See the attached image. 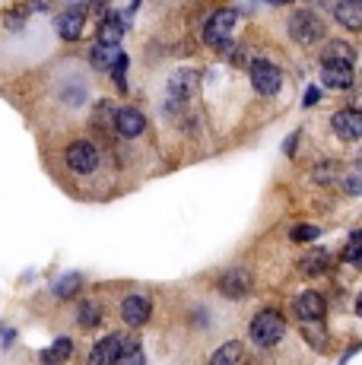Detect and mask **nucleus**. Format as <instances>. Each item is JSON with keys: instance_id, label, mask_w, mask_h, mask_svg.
<instances>
[{"instance_id": "f257e3e1", "label": "nucleus", "mask_w": 362, "mask_h": 365, "mask_svg": "<svg viewBox=\"0 0 362 365\" xmlns=\"http://www.w3.org/2000/svg\"><path fill=\"white\" fill-rule=\"evenodd\" d=\"M251 340L257 343V346H273V343L283 340V334H286V321H283V314L273 312V308H264V312H257L255 318H251Z\"/></svg>"}, {"instance_id": "f03ea898", "label": "nucleus", "mask_w": 362, "mask_h": 365, "mask_svg": "<svg viewBox=\"0 0 362 365\" xmlns=\"http://www.w3.org/2000/svg\"><path fill=\"white\" fill-rule=\"evenodd\" d=\"M289 35L299 45H315V42L325 38V23H321V16L309 13V10H299V13L289 16Z\"/></svg>"}, {"instance_id": "7ed1b4c3", "label": "nucleus", "mask_w": 362, "mask_h": 365, "mask_svg": "<svg viewBox=\"0 0 362 365\" xmlns=\"http://www.w3.org/2000/svg\"><path fill=\"white\" fill-rule=\"evenodd\" d=\"M279 83H283V74H279L277 64H270V60H255L251 64V86L261 96H277Z\"/></svg>"}, {"instance_id": "20e7f679", "label": "nucleus", "mask_w": 362, "mask_h": 365, "mask_svg": "<svg viewBox=\"0 0 362 365\" xmlns=\"http://www.w3.org/2000/svg\"><path fill=\"white\" fill-rule=\"evenodd\" d=\"M235 23H239V13H235V10H219V13H213L207 29H204L207 45H223V42H229Z\"/></svg>"}, {"instance_id": "39448f33", "label": "nucleus", "mask_w": 362, "mask_h": 365, "mask_svg": "<svg viewBox=\"0 0 362 365\" xmlns=\"http://www.w3.org/2000/svg\"><path fill=\"white\" fill-rule=\"evenodd\" d=\"M64 159H67V169L76 171V175H89V171H96V165H98L96 149H92V143H86V140L70 143Z\"/></svg>"}, {"instance_id": "423d86ee", "label": "nucleus", "mask_w": 362, "mask_h": 365, "mask_svg": "<svg viewBox=\"0 0 362 365\" xmlns=\"http://www.w3.org/2000/svg\"><path fill=\"white\" fill-rule=\"evenodd\" d=\"M293 312H295V318L305 321V324H318V321L325 318V312H327L325 296H321V292H311V289L299 292L295 302H293Z\"/></svg>"}, {"instance_id": "0eeeda50", "label": "nucleus", "mask_w": 362, "mask_h": 365, "mask_svg": "<svg viewBox=\"0 0 362 365\" xmlns=\"http://www.w3.org/2000/svg\"><path fill=\"white\" fill-rule=\"evenodd\" d=\"M150 312H153V302L144 292H134V296H128L121 302V318H124V324H130V328H144L146 321H150Z\"/></svg>"}, {"instance_id": "6e6552de", "label": "nucleus", "mask_w": 362, "mask_h": 365, "mask_svg": "<svg viewBox=\"0 0 362 365\" xmlns=\"http://www.w3.org/2000/svg\"><path fill=\"white\" fill-rule=\"evenodd\" d=\"M124 353V337L118 334H108L105 340H98L89 353V365H114Z\"/></svg>"}, {"instance_id": "1a4fd4ad", "label": "nucleus", "mask_w": 362, "mask_h": 365, "mask_svg": "<svg viewBox=\"0 0 362 365\" xmlns=\"http://www.w3.org/2000/svg\"><path fill=\"white\" fill-rule=\"evenodd\" d=\"M219 292L226 298H245L251 292V276H248V270H241V267H235V270H226V273L219 276Z\"/></svg>"}, {"instance_id": "9d476101", "label": "nucleus", "mask_w": 362, "mask_h": 365, "mask_svg": "<svg viewBox=\"0 0 362 365\" xmlns=\"http://www.w3.org/2000/svg\"><path fill=\"white\" fill-rule=\"evenodd\" d=\"M334 134L343 137V140H359L362 137V112H353V108H343L331 118Z\"/></svg>"}, {"instance_id": "9b49d317", "label": "nucleus", "mask_w": 362, "mask_h": 365, "mask_svg": "<svg viewBox=\"0 0 362 365\" xmlns=\"http://www.w3.org/2000/svg\"><path fill=\"white\" fill-rule=\"evenodd\" d=\"M114 127H118V134L121 137H140L144 134V127H146V118L137 108H118L114 112Z\"/></svg>"}, {"instance_id": "f8f14e48", "label": "nucleus", "mask_w": 362, "mask_h": 365, "mask_svg": "<svg viewBox=\"0 0 362 365\" xmlns=\"http://www.w3.org/2000/svg\"><path fill=\"white\" fill-rule=\"evenodd\" d=\"M83 23H86L83 7H70L67 13L58 16V35L64 38V42H74V38H80V32H83Z\"/></svg>"}, {"instance_id": "ddd939ff", "label": "nucleus", "mask_w": 362, "mask_h": 365, "mask_svg": "<svg viewBox=\"0 0 362 365\" xmlns=\"http://www.w3.org/2000/svg\"><path fill=\"white\" fill-rule=\"evenodd\" d=\"M321 80H325V86H334V90H347V86H353V64L331 60V64L321 67Z\"/></svg>"}, {"instance_id": "4468645a", "label": "nucleus", "mask_w": 362, "mask_h": 365, "mask_svg": "<svg viewBox=\"0 0 362 365\" xmlns=\"http://www.w3.org/2000/svg\"><path fill=\"white\" fill-rule=\"evenodd\" d=\"M128 26L130 23L124 19V13H108L102 19V26H98V45H118Z\"/></svg>"}, {"instance_id": "2eb2a0df", "label": "nucleus", "mask_w": 362, "mask_h": 365, "mask_svg": "<svg viewBox=\"0 0 362 365\" xmlns=\"http://www.w3.org/2000/svg\"><path fill=\"white\" fill-rule=\"evenodd\" d=\"M89 60H92V67L96 70H114L121 60H124V54H121L118 45H96L89 54Z\"/></svg>"}, {"instance_id": "dca6fc26", "label": "nucleus", "mask_w": 362, "mask_h": 365, "mask_svg": "<svg viewBox=\"0 0 362 365\" xmlns=\"http://www.w3.org/2000/svg\"><path fill=\"white\" fill-rule=\"evenodd\" d=\"M334 16L347 29H362V3H356V0H340L337 7H334Z\"/></svg>"}, {"instance_id": "f3484780", "label": "nucleus", "mask_w": 362, "mask_h": 365, "mask_svg": "<svg viewBox=\"0 0 362 365\" xmlns=\"http://www.w3.org/2000/svg\"><path fill=\"white\" fill-rule=\"evenodd\" d=\"M299 270H302V273H309V276L325 273V270H327V251H325V248H311V251L299 261Z\"/></svg>"}, {"instance_id": "a211bd4d", "label": "nucleus", "mask_w": 362, "mask_h": 365, "mask_svg": "<svg viewBox=\"0 0 362 365\" xmlns=\"http://www.w3.org/2000/svg\"><path fill=\"white\" fill-rule=\"evenodd\" d=\"M241 359V343L239 340H229L223 343L216 353L210 356V365H235Z\"/></svg>"}, {"instance_id": "6ab92c4d", "label": "nucleus", "mask_w": 362, "mask_h": 365, "mask_svg": "<svg viewBox=\"0 0 362 365\" xmlns=\"http://www.w3.org/2000/svg\"><path fill=\"white\" fill-rule=\"evenodd\" d=\"M70 353H74V343H70L67 337H60V340L54 343L51 350H45V353H42V362H45V365H60L64 359L70 356Z\"/></svg>"}, {"instance_id": "aec40b11", "label": "nucleus", "mask_w": 362, "mask_h": 365, "mask_svg": "<svg viewBox=\"0 0 362 365\" xmlns=\"http://www.w3.org/2000/svg\"><path fill=\"white\" fill-rule=\"evenodd\" d=\"M197 83H200V76H197L194 70H181L172 80V92L175 96H191V92L197 90Z\"/></svg>"}, {"instance_id": "412c9836", "label": "nucleus", "mask_w": 362, "mask_h": 365, "mask_svg": "<svg viewBox=\"0 0 362 365\" xmlns=\"http://www.w3.org/2000/svg\"><path fill=\"white\" fill-rule=\"evenodd\" d=\"M356 51L350 45H343V42H334V45L325 48V64H331V60H340V64H353Z\"/></svg>"}, {"instance_id": "4be33fe9", "label": "nucleus", "mask_w": 362, "mask_h": 365, "mask_svg": "<svg viewBox=\"0 0 362 365\" xmlns=\"http://www.w3.org/2000/svg\"><path fill=\"white\" fill-rule=\"evenodd\" d=\"M76 289H80V273H67V276H60L58 283H54V296L58 298H70Z\"/></svg>"}, {"instance_id": "5701e85b", "label": "nucleus", "mask_w": 362, "mask_h": 365, "mask_svg": "<svg viewBox=\"0 0 362 365\" xmlns=\"http://www.w3.org/2000/svg\"><path fill=\"white\" fill-rule=\"evenodd\" d=\"M359 254H362V232L356 229L353 235H350V241H347V248H343V261H350V264H356L359 261Z\"/></svg>"}, {"instance_id": "b1692460", "label": "nucleus", "mask_w": 362, "mask_h": 365, "mask_svg": "<svg viewBox=\"0 0 362 365\" xmlns=\"http://www.w3.org/2000/svg\"><path fill=\"white\" fill-rule=\"evenodd\" d=\"M114 365H144V353L137 350V343H124V353Z\"/></svg>"}, {"instance_id": "393cba45", "label": "nucleus", "mask_w": 362, "mask_h": 365, "mask_svg": "<svg viewBox=\"0 0 362 365\" xmlns=\"http://www.w3.org/2000/svg\"><path fill=\"white\" fill-rule=\"evenodd\" d=\"M318 235H321L318 226H299V229H293V241H315Z\"/></svg>"}, {"instance_id": "a878e982", "label": "nucleus", "mask_w": 362, "mask_h": 365, "mask_svg": "<svg viewBox=\"0 0 362 365\" xmlns=\"http://www.w3.org/2000/svg\"><path fill=\"white\" fill-rule=\"evenodd\" d=\"M80 321H83V328H96V324H98V308L89 305V302L80 305Z\"/></svg>"}, {"instance_id": "bb28decb", "label": "nucleus", "mask_w": 362, "mask_h": 365, "mask_svg": "<svg viewBox=\"0 0 362 365\" xmlns=\"http://www.w3.org/2000/svg\"><path fill=\"white\" fill-rule=\"evenodd\" d=\"M302 102H305V105H315V102H318V90H309V92H305V99H302Z\"/></svg>"}, {"instance_id": "cd10ccee", "label": "nucleus", "mask_w": 362, "mask_h": 365, "mask_svg": "<svg viewBox=\"0 0 362 365\" xmlns=\"http://www.w3.org/2000/svg\"><path fill=\"white\" fill-rule=\"evenodd\" d=\"M356 312H359V318H362V292H359V298H356Z\"/></svg>"}, {"instance_id": "c85d7f7f", "label": "nucleus", "mask_w": 362, "mask_h": 365, "mask_svg": "<svg viewBox=\"0 0 362 365\" xmlns=\"http://www.w3.org/2000/svg\"><path fill=\"white\" fill-rule=\"evenodd\" d=\"M70 3H74V7H76V3H80V7H83V0H70Z\"/></svg>"}, {"instance_id": "c756f323", "label": "nucleus", "mask_w": 362, "mask_h": 365, "mask_svg": "<svg viewBox=\"0 0 362 365\" xmlns=\"http://www.w3.org/2000/svg\"><path fill=\"white\" fill-rule=\"evenodd\" d=\"M356 267H359V270H362V254H359V261H356Z\"/></svg>"}, {"instance_id": "7c9ffc66", "label": "nucleus", "mask_w": 362, "mask_h": 365, "mask_svg": "<svg viewBox=\"0 0 362 365\" xmlns=\"http://www.w3.org/2000/svg\"><path fill=\"white\" fill-rule=\"evenodd\" d=\"M273 3H289V0H273Z\"/></svg>"}, {"instance_id": "2f4dec72", "label": "nucleus", "mask_w": 362, "mask_h": 365, "mask_svg": "<svg viewBox=\"0 0 362 365\" xmlns=\"http://www.w3.org/2000/svg\"><path fill=\"white\" fill-rule=\"evenodd\" d=\"M356 3H362V0H356Z\"/></svg>"}]
</instances>
